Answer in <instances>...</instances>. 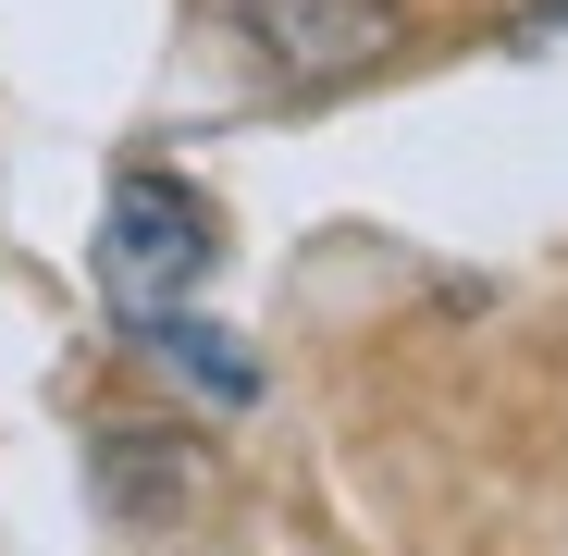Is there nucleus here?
Returning <instances> with one entry per match:
<instances>
[{"label": "nucleus", "mask_w": 568, "mask_h": 556, "mask_svg": "<svg viewBox=\"0 0 568 556\" xmlns=\"http://www.w3.org/2000/svg\"><path fill=\"white\" fill-rule=\"evenodd\" d=\"M223 260V235H211V211L185 199L173 173H124L112 185V223H100V285L124 297V322L136 310H185V285Z\"/></svg>", "instance_id": "f257e3e1"}, {"label": "nucleus", "mask_w": 568, "mask_h": 556, "mask_svg": "<svg viewBox=\"0 0 568 556\" xmlns=\"http://www.w3.org/2000/svg\"><path fill=\"white\" fill-rule=\"evenodd\" d=\"M87 483H100V507L124 532H173L185 507L223 495V457L199 433H173V421H112L100 445H87Z\"/></svg>", "instance_id": "f03ea898"}, {"label": "nucleus", "mask_w": 568, "mask_h": 556, "mask_svg": "<svg viewBox=\"0 0 568 556\" xmlns=\"http://www.w3.org/2000/svg\"><path fill=\"white\" fill-rule=\"evenodd\" d=\"M235 38L284 87H334V74L396 50V0H235Z\"/></svg>", "instance_id": "7ed1b4c3"}, {"label": "nucleus", "mask_w": 568, "mask_h": 556, "mask_svg": "<svg viewBox=\"0 0 568 556\" xmlns=\"http://www.w3.org/2000/svg\"><path fill=\"white\" fill-rule=\"evenodd\" d=\"M136 346H149L199 408H223V421L260 408V346H247L235 322H211V310H136Z\"/></svg>", "instance_id": "20e7f679"}]
</instances>
